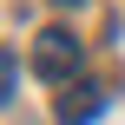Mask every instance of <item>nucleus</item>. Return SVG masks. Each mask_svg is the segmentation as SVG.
<instances>
[{
	"mask_svg": "<svg viewBox=\"0 0 125 125\" xmlns=\"http://www.w3.org/2000/svg\"><path fill=\"white\" fill-rule=\"evenodd\" d=\"M79 59H86V46H79L66 26H46V33L33 40V73H40V79H53V86H66V79L79 73Z\"/></svg>",
	"mask_w": 125,
	"mask_h": 125,
	"instance_id": "nucleus-1",
	"label": "nucleus"
},
{
	"mask_svg": "<svg viewBox=\"0 0 125 125\" xmlns=\"http://www.w3.org/2000/svg\"><path fill=\"white\" fill-rule=\"evenodd\" d=\"M66 7H73V0H66Z\"/></svg>",
	"mask_w": 125,
	"mask_h": 125,
	"instance_id": "nucleus-4",
	"label": "nucleus"
},
{
	"mask_svg": "<svg viewBox=\"0 0 125 125\" xmlns=\"http://www.w3.org/2000/svg\"><path fill=\"white\" fill-rule=\"evenodd\" d=\"M99 112H105V86H73V92L59 99L53 119H59V125H92Z\"/></svg>",
	"mask_w": 125,
	"mask_h": 125,
	"instance_id": "nucleus-2",
	"label": "nucleus"
},
{
	"mask_svg": "<svg viewBox=\"0 0 125 125\" xmlns=\"http://www.w3.org/2000/svg\"><path fill=\"white\" fill-rule=\"evenodd\" d=\"M13 86H20V59H13V53H0V105L13 99Z\"/></svg>",
	"mask_w": 125,
	"mask_h": 125,
	"instance_id": "nucleus-3",
	"label": "nucleus"
}]
</instances>
